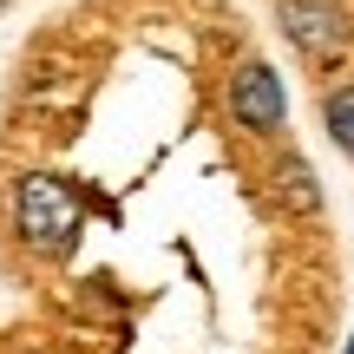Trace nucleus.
<instances>
[{
	"mask_svg": "<svg viewBox=\"0 0 354 354\" xmlns=\"http://www.w3.org/2000/svg\"><path fill=\"white\" fill-rule=\"evenodd\" d=\"M230 118H236L243 131H256V138H276L282 118H289V99H282V79L269 73L263 59H243L236 73H230Z\"/></svg>",
	"mask_w": 354,
	"mask_h": 354,
	"instance_id": "nucleus-3",
	"label": "nucleus"
},
{
	"mask_svg": "<svg viewBox=\"0 0 354 354\" xmlns=\"http://www.w3.org/2000/svg\"><path fill=\"white\" fill-rule=\"evenodd\" d=\"M322 125H328V138L354 158V86H335L328 99H322Z\"/></svg>",
	"mask_w": 354,
	"mask_h": 354,
	"instance_id": "nucleus-5",
	"label": "nucleus"
},
{
	"mask_svg": "<svg viewBox=\"0 0 354 354\" xmlns=\"http://www.w3.org/2000/svg\"><path fill=\"white\" fill-rule=\"evenodd\" d=\"M13 223H20V236L33 243L39 256H73L86 210H79V197L66 190V177L33 171V177H20V190H13Z\"/></svg>",
	"mask_w": 354,
	"mask_h": 354,
	"instance_id": "nucleus-1",
	"label": "nucleus"
},
{
	"mask_svg": "<svg viewBox=\"0 0 354 354\" xmlns=\"http://www.w3.org/2000/svg\"><path fill=\"white\" fill-rule=\"evenodd\" d=\"M276 197L289 203V210H322V190H315V171H308V158L282 151L276 158Z\"/></svg>",
	"mask_w": 354,
	"mask_h": 354,
	"instance_id": "nucleus-4",
	"label": "nucleus"
},
{
	"mask_svg": "<svg viewBox=\"0 0 354 354\" xmlns=\"http://www.w3.org/2000/svg\"><path fill=\"white\" fill-rule=\"evenodd\" d=\"M276 13H282V33H289V46L302 53V59H315V66L342 59L348 39H354V20L335 7V0H276Z\"/></svg>",
	"mask_w": 354,
	"mask_h": 354,
	"instance_id": "nucleus-2",
	"label": "nucleus"
}]
</instances>
